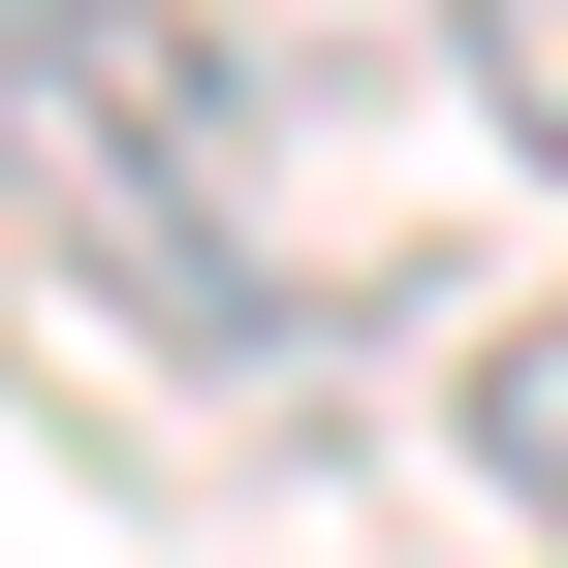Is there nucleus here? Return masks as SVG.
<instances>
[{
  "mask_svg": "<svg viewBox=\"0 0 568 568\" xmlns=\"http://www.w3.org/2000/svg\"><path fill=\"white\" fill-rule=\"evenodd\" d=\"M443 32H474V95H506L537 159H568V0H443Z\"/></svg>",
  "mask_w": 568,
  "mask_h": 568,
  "instance_id": "obj_3",
  "label": "nucleus"
},
{
  "mask_svg": "<svg viewBox=\"0 0 568 568\" xmlns=\"http://www.w3.org/2000/svg\"><path fill=\"white\" fill-rule=\"evenodd\" d=\"M0 159L95 222V284L159 347H316V222H284V126L222 63V0H0Z\"/></svg>",
  "mask_w": 568,
  "mask_h": 568,
  "instance_id": "obj_1",
  "label": "nucleus"
},
{
  "mask_svg": "<svg viewBox=\"0 0 568 568\" xmlns=\"http://www.w3.org/2000/svg\"><path fill=\"white\" fill-rule=\"evenodd\" d=\"M474 474H506V506H568V284L474 347Z\"/></svg>",
  "mask_w": 568,
  "mask_h": 568,
  "instance_id": "obj_2",
  "label": "nucleus"
}]
</instances>
